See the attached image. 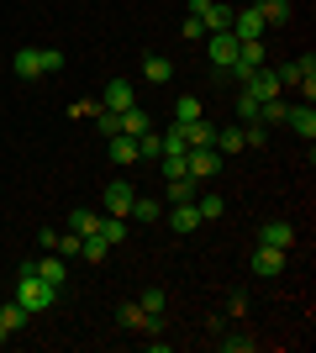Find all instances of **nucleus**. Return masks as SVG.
Instances as JSON below:
<instances>
[{
	"instance_id": "4468645a",
	"label": "nucleus",
	"mask_w": 316,
	"mask_h": 353,
	"mask_svg": "<svg viewBox=\"0 0 316 353\" xmlns=\"http://www.w3.org/2000/svg\"><path fill=\"white\" fill-rule=\"evenodd\" d=\"M290 132H295V137H306V143H311V137H316V105L311 101H301V105H290Z\"/></svg>"
},
{
	"instance_id": "4c0bfd02",
	"label": "nucleus",
	"mask_w": 316,
	"mask_h": 353,
	"mask_svg": "<svg viewBox=\"0 0 316 353\" xmlns=\"http://www.w3.org/2000/svg\"><path fill=\"white\" fill-rule=\"evenodd\" d=\"M6 343H11V332H6V327H0V348H6Z\"/></svg>"
},
{
	"instance_id": "39448f33",
	"label": "nucleus",
	"mask_w": 316,
	"mask_h": 353,
	"mask_svg": "<svg viewBox=\"0 0 316 353\" xmlns=\"http://www.w3.org/2000/svg\"><path fill=\"white\" fill-rule=\"evenodd\" d=\"M232 37H238V43H264V16H258V6L232 11Z\"/></svg>"
},
{
	"instance_id": "f704fd0d",
	"label": "nucleus",
	"mask_w": 316,
	"mask_h": 353,
	"mask_svg": "<svg viewBox=\"0 0 316 353\" xmlns=\"http://www.w3.org/2000/svg\"><path fill=\"white\" fill-rule=\"evenodd\" d=\"M222 348H227V353H253L258 343H253V338H242V332H232V338H222Z\"/></svg>"
},
{
	"instance_id": "2eb2a0df",
	"label": "nucleus",
	"mask_w": 316,
	"mask_h": 353,
	"mask_svg": "<svg viewBox=\"0 0 316 353\" xmlns=\"http://www.w3.org/2000/svg\"><path fill=\"white\" fill-rule=\"evenodd\" d=\"M11 69H16V79H43V59H37V48H16Z\"/></svg>"
},
{
	"instance_id": "f3484780",
	"label": "nucleus",
	"mask_w": 316,
	"mask_h": 353,
	"mask_svg": "<svg viewBox=\"0 0 316 353\" xmlns=\"http://www.w3.org/2000/svg\"><path fill=\"white\" fill-rule=\"evenodd\" d=\"M105 143H111V163H121V169H127V163H137V137L116 132V137H105Z\"/></svg>"
},
{
	"instance_id": "c9c22d12",
	"label": "nucleus",
	"mask_w": 316,
	"mask_h": 353,
	"mask_svg": "<svg viewBox=\"0 0 316 353\" xmlns=\"http://www.w3.org/2000/svg\"><path fill=\"white\" fill-rule=\"evenodd\" d=\"M238 117H242V121H258V101L248 95V90L238 95Z\"/></svg>"
},
{
	"instance_id": "cd10ccee",
	"label": "nucleus",
	"mask_w": 316,
	"mask_h": 353,
	"mask_svg": "<svg viewBox=\"0 0 316 353\" xmlns=\"http://www.w3.org/2000/svg\"><path fill=\"white\" fill-rule=\"evenodd\" d=\"M196 211H200V221H222L227 201H222V195H196Z\"/></svg>"
},
{
	"instance_id": "58836bf2",
	"label": "nucleus",
	"mask_w": 316,
	"mask_h": 353,
	"mask_svg": "<svg viewBox=\"0 0 316 353\" xmlns=\"http://www.w3.org/2000/svg\"><path fill=\"white\" fill-rule=\"evenodd\" d=\"M253 6H258V0H253Z\"/></svg>"
},
{
	"instance_id": "b1692460",
	"label": "nucleus",
	"mask_w": 316,
	"mask_h": 353,
	"mask_svg": "<svg viewBox=\"0 0 316 353\" xmlns=\"http://www.w3.org/2000/svg\"><path fill=\"white\" fill-rule=\"evenodd\" d=\"M242 127H216V153H242Z\"/></svg>"
},
{
	"instance_id": "c756f323",
	"label": "nucleus",
	"mask_w": 316,
	"mask_h": 353,
	"mask_svg": "<svg viewBox=\"0 0 316 353\" xmlns=\"http://www.w3.org/2000/svg\"><path fill=\"white\" fill-rule=\"evenodd\" d=\"M137 306L148 311V316H164V311H169V295L164 290H143V295H137Z\"/></svg>"
},
{
	"instance_id": "aec40b11",
	"label": "nucleus",
	"mask_w": 316,
	"mask_h": 353,
	"mask_svg": "<svg viewBox=\"0 0 316 353\" xmlns=\"http://www.w3.org/2000/svg\"><path fill=\"white\" fill-rule=\"evenodd\" d=\"M148 127H153V117L143 111V105H132V111H121V132H127V137H143Z\"/></svg>"
},
{
	"instance_id": "ddd939ff",
	"label": "nucleus",
	"mask_w": 316,
	"mask_h": 353,
	"mask_svg": "<svg viewBox=\"0 0 316 353\" xmlns=\"http://www.w3.org/2000/svg\"><path fill=\"white\" fill-rule=\"evenodd\" d=\"M164 216H169V227H174L180 237H190V232L200 227V211H196V201H180V206H169Z\"/></svg>"
},
{
	"instance_id": "72a5a7b5",
	"label": "nucleus",
	"mask_w": 316,
	"mask_h": 353,
	"mask_svg": "<svg viewBox=\"0 0 316 353\" xmlns=\"http://www.w3.org/2000/svg\"><path fill=\"white\" fill-rule=\"evenodd\" d=\"M37 59H43V74H59L63 69V53H59V48H37Z\"/></svg>"
},
{
	"instance_id": "f03ea898",
	"label": "nucleus",
	"mask_w": 316,
	"mask_h": 353,
	"mask_svg": "<svg viewBox=\"0 0 316 353\" xmlns=\"http://www.w3.org/2000/svg\"><path fill=\"white\" fill-rule=\"evenodd\" d=\"M206 59H211V69H232L238 63V37H232V27L227 32H206Z\"/></svg>"
},
{
	"instance_id": "4be33fe9",
	"label": "nucleus",
	"mask_w": 316,
	"mask_h": 353,
	"mask_svg": "<svg viewBox=\"0 0 316 353\" xmlns=\"http://www.w3.org/2000/svg\"><path fill=\"white\" fill-rule=\"evenodd\" d=\"M258 16H264V27H280L290 21V0H258Z\"/></svg>"
},
{
	"instance_id": "bb28decb",
	"label": "nucleus",
	"mask_w": 316,
	"mask_h": 353,
	"mask_svg": "<svg viewBox=\"0 0 316 353\" xmlns=\"http://www.w3.org/2000/svg\"><path fill=\"white\" fill-rule=\"evenodd\" d=\"M164 211H169L164 201H148V195H137V201H132V216H137V221H158Z\"/></svg>"
},
{
	"instance_id": "423d86ee",
	"label": "nucleus",
	"mask_w": 316,
	"mask_h": 353,
	"mask_svg": "<svg viewBox=\"0 0 316 353\" xmlns=\"http://www.w3.org/2000/svg\"><path fill=\"white\" fill-rule=\"evenodd\" d=\"M242 90H248L253 101H274V95H285V85H280V69H253L248 79H242Z\"/></svg>"
},
{
	"instance_id": "6ab92c4d",
	"label": "nucleus",
	"mask_w": 316,
	"mask_h": 353,
	"mask_svg": "<svg viewBox=\"0 0 316 353\" xmlns=\"http://www.w3.org/2000/svg\"><path fill=\"white\" fill-rule=\"evenodd\" d=\"M95 232H101L111 248H121V243H127V216H105L101 211V227H95Z\"/></svg>"
},
{
	"instance_id": "1a4fd4ad",
	"label": "nucleus",
	"mask_w": 316,
	"mask_h": 353,
	"mask_svg": "<svg viewBox=\"0 0 316 353\" xmlns=\"http://www.w3.org/2000/svg\"><path fill=\"white\" fill-rule=\"evenodd\" d=\"M121 327H127V332H164V316H148V311L137 306V301H127V306H121Z\"/></svg>"
},
{
	"instance_id": "473e14b6",
	"label": "nucleus",
	"mask_w": 316,
	"mask_h": 353,
	"mask_svg": "<svg viewBox=\"0 0 316 353\" xmlns=\"http://www.w3.org/2000/svg\"><path fill=\"white\" fill-rule=\"evenodd\" d=\"M200 117V101L196 95H180V101H174V121H196Z\"/></svg>"
},
{
	"instance_id": "393cba45",
	"label": "nucleus",
	"mask_w": 316,
	"mask_h": 353,
	"mask_svg": "<svg viewBox=\"0 0 316 353\" xmlns=\"http://www.w3.org/2000/svg\"><path fill=\"white\" fill-rule=\"evenodd\" d=\"M95 227H101V211H69V232H79V237H90Z\"/></svg>"
},
{
	"instance_id": "9b49d317",
	"label": "nucleus",
	"mask_w": 316,
	"mask_h": 353,
	"mask_svg": "<svg viewBox=\"0 0 316 353\" xmlns=\"http://www.w3.org/2000/svg\"><path fill=\"white\" fill-rule=\"evenodd\" d=\"M258 274V280H280V274H285V253L280 248H264V243H258V253H253V264H248Z\"/></svg>"
},
{
	"instance_id": "a211bd4d",
	"label": "nucleus",
	"mask_w": 316,
	"mask_h": 353,
	"mask_svg": "<svg viewBox=\"0 0 316 353\" xmlns=\"http://www.w3.org/2000/svg\"><path fill=\"white\" fill-rule=\"evenodd\" d=\"M164 195H169V206H180V201H196V179H190V174L164 179Z\"/></svg>"
},
{
	"instance_id": "2f4dec72",
	"label": "nucleus",
	"mask_w": 316,
	"mask_h": 353,
	"mask_svg": "<svg viewBox=\"0 0 316 353\" xmlns=\"http://www.w3.org/2000/svg\"><path fill=\"white\" fill-rule=\"evenodd\" d=\"M158 137H164V153H185V148H190V143H185V127H180V121H174L169 132H158ZM164 153H158V159H164Z\"/></svg>"
},
{
	"instance_id": "412c9836",
	"label": "nucleus",
	"mask_w": 316,
	"mask_h": 353,
	"mask_svg": "<svg viewBox=\"0 0 316 353\" xmlns=\"http://www.w3.org/2000/svg\"><path fill=\"white\" fill-rule=\"evenodd\" d=\"M285 117H290V105L274 95V101H258V121L264 127H285Z\"/></svg>"
},
{
	"instance_id": "a878e982",
	"label": "nucleus",
	"mask_w": 316,
	"mask_h": 353,
	"mask_svg": "<svg viewBox=\"0 0 316 353\" xmlns=\"http://www.w3.org/2000/svg\"><path fill=\"white\" fill-rule=\"evenodd\" d=\"M158 153H164V137H158V132H153V127H148V132L137 137V159H148V163H158Z\"/></svg>"
},
{
	"instance_id": "dca6fc26",
	"label": "nucleus",
	"mask_w": 316,
	"mask_h": 353,
	"mask_svg": "<svg viewBox=\"0 0 316 353\" xmlns=\"http://www.w3.org/2000/svg\"><path fill=\"white\" fill-rule=\"evenodd\" d=\"M143 79H148V85H169V79H174V63H169L164 53H148V59H143Z\"/></svg>"
},
{
	"instance_id": "c85d7f7f",
	"label": "nucleus",
	"mask_w": 316,
	"mask_h": 353,
	"mask_svg": "<svg viewBox=\"0 0 316 353\" xmlns=\"http://www.w3.org/2000/svg\"><path fill=\"white\" fill-rule=\"evenodd\" d=\"M95 132H101V137H116L121 132V117H116V111H105V105H95Z\"/></svg>"
},
{
	"instance_id": "6e6552de",
	"label": "nucleus",
	"mask_w": 316,
	"mask_h": 353,
	"mask_svg": "<svg viewBox=\"0 0 316 353\" xmlns=\"http://www.w3.org/2000/svg\"><path fill=\"white\" fill-rule=\"evenodd\" d=\"M258 243H264V248H280V253H290L295 248V227H290V221H264V227H258Z\"/></svg>"
},
{
	"instance_id": "9d476101",
	"label": "nucleus",
	"mask_w": 316,
	"mask_h": 353,
	"mask_svg": "<svg viewBox=\"0 0 316 353\" xmlns=\"http://www.w3.org/2000/svg\"><path fill=\"white\" fill-rule=\"evenodd\" d=\"M101 105H105V111H116V117H121V111H132V105H137L132 79H111V85H105V95H101Z\"/></svg>"
},
{
	"instance_id": "5701e85b",
	"label": "nucleus",
	"mask_w": 316,
	"mask_h": 353,
	"mask_svg": "<svg viewBox=\"0 0 316 353\" xmlns=\"http://www.w3.org/2000/svg\"><path fill=\"white\" fill-rule=\"evenodd\" d=\"M0 327H6V332H21V327H27V306H21V301H6V306H0Z\"/></svg>"
},
{
	"instance_id": "f257e3e1",
	"label": "nucleus",
	"mask_w": 316,
	"mask_h": 353,
	"mask_svg": "<svg viewBox=\"0 0 316 353\" xmlns=\"http://www.w3.org/2000/svg\"><path fill=\"white\" fill-rule=\"evenodd\" d=\"M11 301H21V306H27V316H37V311H48L53 301H59V290H53L48 280H37V274L21 264V274H16V295H11Z\"/></svg>"
},
{
	"instance_id": "0eeeda50",
	"label": "nucleus",
	"mask_w": 316,
	"mask_h": 353,
	"mask_svg": "<svg viewBox=\"0 0 316 353\" xmlns=\"http://www.w3.org/2000/svg\"><path fill=\"white\" fill-rule=\"evenodd\" d=\"M216 169H222V153H216V148H190V153H185V174L190 179H211Z\"/></svg>"
},
{
	"instance_id": "7ed1b4c3",
	"label": "nucleus",
	"mask_w": 316,
	"mask_h": 353,
	"mask_svg": "<svg viewBox=\"0 0 316 353\" xmlns=\"http://www.w3.org/2000/svg\"><path fill=\"white\" fill-rule=\"evenodd\" d=\"M190 16H196L206 32H227L232 27V6H222V0H190Z\"/></svg>"
},
{
	"instance_id": "7c9ffc66",
	"label": "nucleus",
	"mask_w": 316,
	"mask_h": 353,
	"mask_svg": "<svg viewBox=\"0 0 316 353\" xmlns=\"http://www.w3.org/2000/svg\"><path fill=\"white\" fill-rule=\"evenodd\" d=\"M105 253H111V243H105L101 232H90V237H85V248H79V259H90V264H101Z\"/></svg>"
},
{
	"instance_id": "20e7f679",
	"label": "nucleus",
	"mask_w": 316,
	"mask_h": 353,
	"mask_svg": "<svg viewBox=\"0 0 316 353\" xmlns=\"http://www.w3.org/2000/svg\"><path fill=\"white\" fill-rule=\"evenodd\" d=\"M132 201H137V190L127 185V179H111V185H105V195H101L105 216H132Z\"/></svg>"
},
{
	"instance_id": "f8f14e48",
	"label": "nucleus",
	"mask_w": 316,
	"mask_h": 353,
	"mask_svg": "<svg viewBox=\"0 0 316 353\" xmlns=\"http://www.w3.org/2000/svg\"><path fill=\"white\" fill-rule=\"evenodd\" d=\"M27 269L37 274V280H48L53 290H63V280H69V269H63V259H59V253H48V259H32Z\"/></svg>"
},
{
	"instance_id": "e433bc0d",
	"label": "nucleus",
	"mask_w": 316,
	"mask_h": 353,
	"mask_svg": "<svg viewBox=\"0 0 316 353\" xmlns=\"http://www.w3.org/2000/svg\"><path fill=\"white\" fill-rule=\"evenodd\" d=\"M180 32H185V37H190V43H200V37H206V27H200L196 16H185V27H180Z\"/></svg>"
}]
</instances>
